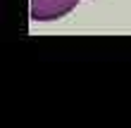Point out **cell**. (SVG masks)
<instances>
[{
	"label": "cell",
	"instance_id": "obj_1",
	"mask_svg": "<svg viewBox=\"0 0 131 128\" xmlns=\"http://www.w3.org/2000/svg\"><path fill=\"white\" fill-rule=\"evenodd\" d=\"M79 0H31V19L34 21H50L60 19L72 12Z\"/></svg>",
	"mask_w": 131,
	"mask_h": 128
}]
</instances>
